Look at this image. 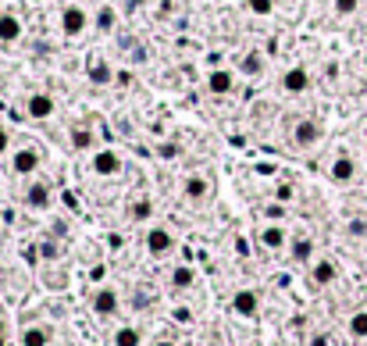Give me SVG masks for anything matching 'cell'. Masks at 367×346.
<instances>
[{"instance_id": "obj_30", "label": "cell", "mask_w": 367, "mask_h": 346, "mask_svg": "<svg viewBox=\"0 0 367 346\" xmlns=\"http://www.w3.org/2000/svg\"><path fill=\"white\" fill-rule=\"evenodd\" d=\"M247 8H250L253 14H264V18H268V14L275 11V4H271V0H247Z\"/></svg>"}, {"instance_id": "obj_36", "label": "cell", "mask_w": 367, "mask_h": 346, "mask_svg": "<svg viewBox=\"0 0 367 346\" xmlns=\"http://www.w3.org/2000/svg\"><path fill=\"white\" fill-rule=\"evenodd\" d=\"M0 346H8V329H0Z\"/></svg>"}, {"instance_id": "obj_19", "label": "cell", "mask_w": 367, "mask_h": 346, "mask_svg": "<svg viewBox=\"0 0 367 346\" xmlns=\"http://www.w3.org/2000/svg\"><path fill=\"white\" fill-rule=\"evenodd\" d=\"M111 346H143V332L136 325H118L111 336Z\"/></svg>"}, {"instance_id": "obj_29", "label": "cell", "mask_w": 367, "mask_h": 346, "mask_svg": "<svg viewBox=\"0 0 367 346\" xmlns=\"http://www.w3.org/2000/svg\"><path fill=\"white\" fill-rule=\"evenodd\" d=\"M357 11H360V0H335V14L339 18H350Z\"/></svg>"}, {"instance_id": "obj_10", "label": "cell", "mask_w": 367, "mask_h": 346, "mask_svg": "<svg viewBox=\"0 0 367 346\" xmlns=\"http://www.w3.org/2000/svg\"><path fill=\"white\" fill-rule=\"evenodd\" d=\"M182 196H186L189 203H203L211 196V179L203 175V172H189L186 182H182Z\"/></svg>"}, {"instance_id": "obj_1", "label": "cell", "mask_w": 367, "mask_h": 346, "mask_svg": "<svg viewBox=\"0 0 367 346\" xmlns=\"http://www.w3.org/2000/svg\"><path fill=\"white\" fill-rule=\"evenodd\" d=\"M39 165H43V147L32 143V139H25L22 147L11 150V172H14V175L32 179V175L39 172Z\"/></svg>"}, {"instance_id": "obj_18", "label": "cell", "mask_w": 367, "mask_h": 346, "mask_svg": "<svg viewBox=\"0 0 367 346\" xmlns=\"http://www.w3.org/2000/svg\"><path fill=\"white\" fill-rule=\"evenodd\" d=\"M289 257H293L296 264H311V261H314V239H311V236L289 239Z\"/></svg>"}, {"instance_id": "obj_8", "label": "cell", "mask_w": 367, "mask_h": 346, "mask_svg": "<svg viewBox=\"0 0 367 346\" xmlns=\"http://www.w3.org/2000/svg\"><path fill=\"white\" fill-rule=\"evenodd\" d=\"M282 90L289 93V96H303V93L311 90V72L303 68V65L285 68V72H282Z\"/></svg>"}, {"instance_id": "obj_31", "label": "cell", "mask_w": 367, "mask_h": 346, "mask_svg": "<svg viewBox=\"0 0 367 346\" xmlns=\"http://www.w3.org/2000/svg\"><path fill=\"white\" fill-rule=\"evenodd\" d=\"M157 154H160V157H182V147H178V143H160Z\"/></svg>"}, {"instance_id": "obj_6", "label": "cell", "mask_w": 367, "mask_h": 346, "mask_svg": "<svg viewBox=\"0 0 367 346\" xmlns=\"http://www.w3.org/2000/svg\"><path fill=\"white\" fill-rule=\"evenodd\" d=\"M90 307H93L96 318H114V314L121 311V296H118L114 286H100V289L93 293V300H90Z\"/></svg>"}, {"instance_id": "obj_4", "label": "cell", "mask_w": 367, "mask_h": 346, "mask_svg": "<svg viewBox=\"0 0 367 346\" xmlns=\"http://www.w3.org/2000/svg\"><path fill=\"white\" fill-rule=\"evenodd\" d=\"M143 247H147L150 257H168V254H175V232H168L165 225H154L143 236Z\"/></svg>"}, {"instance_id": "obj_25", "label": "cell", "mask_w": 367, "mask_h": 346, "mask_svg": "<svg viewBox=\"0 0 367 346\" xmlns=\"http://www.w3.org/2000/svg\"><path fill=\"white\" fill-rule=\"evenodd\" d=\"M72 147H75V150H90V147H93V132H90L86 125L72 129Z\"/></svg>"}, {"instance_id": "obj_27", "label": "cell", "mask_w": 367, "mask_h": 346, "mask_svg": "<svg viewBox=\"0 0 367 346\" xmlns=\"http://www.w3.org/2000/svg\"><path fill=\"white\" fill-rule=\"evenodd\" d=\"M346 236L364 239L367 236V218H350V221H346Z\"/></svg>"}, {"instance_id": "obj_23", "label": "cell", "mask_w": 367, "mask_h": 346, "mask_svg": "<svg viewBox=\"0 0 367 346\" xmlns=\"http://www.w3.org/2000/svg\"><path fill=\"white\" fill-rule=\"evenodd\" d=\"M129 218H132V221H150V218H154V200H150V196H136V200L129 203Z\"/></svg>"}, {"instance_id": "obj_21", "label": "cell", "mask_w": 367, "mask_h": 346, "mask_svg": "<svg viewBox=\"0 0 367 346\" xmlns=\"http://www.w3.org/2000/svg\"><path fill=\"white\" fill-rule=\"evenodd\" d=\"M86 79H90L93 86H107L111 79H114V72H111V65H107V61H93V65L86 68Z\"/></svg>"}, {"instance_id": "obj_26", "label": "cell", "mask_w": 367, "mask_h": 346, "mask_svg": "<svg viewBox=\"0 0 367 346\" xmlns=\"http://www.w3.org/2000/svg\"><path fill=\"white\" fill-rule=\"evenodd\" d=\"M96 29H100V32H111V29H114V8H111V4L100 8V14H96Z\"/></svg>"}, {"instance_id": "obj_20", "label": "cell", "mask_w": 367, "mask_h": 346, "mask_svg": "<svg viewBox=\"0 0 367 346\" xmlns=\"http://www.w3.org/2000/svg\"><path fill=\"white\" fill-rule=\"evenodd\" d=\"M264 68H268V61H264V54H260V50H250L247 57L239 61V72H242V75H250V79L264 75Z\"/></svg>"}, {"instance_id": "obj_13", "label": "cell", "mask_w": 367, "mask_h": 346, "mask_svg": "<svg viewBox=\"0 0 367 346\" xmlns=\"http://www.w3.org/2000/svg\"><path fill=\"white\" fill-rule=\"evenodd\" d=\"M93 172H96L100 179H114V175L121 172V157H118V150H111V147L96 150V154H93Z\"/></svg>"}, {"instance_id": "obj_17", "label": "cell", "mask_w": 367, "mask_h": 346, "mask_svg": "<svg viewBox=\"0 0 367 346\" xmlns=\"http://www.w3.org/2000/svg\"><path fill=\"white\" fill-rule=\"evenodd\" d=\"M235 90V75L229 72V68H214L211 75H207V93H214V96H229Z\"/></svg>"}, {"instance_id": "obj_28", "label": "cell", "mask_w": 367, "mask_h": 346, "mask_svg": "<svg viewBox=\"0 0 367 346\" xmlns=\"http://www.w3.org/2000/svg\"><path fill=\"white\" fill-rule=\"evenodd\" d=\"M171 321L175 325H193L196 318H193V311L186 307V303H178V307H171Z\"/></svg>"}, {"instance_id": "obj_38", "label": "cell", "mask_w": 367, "mask_h": 346, "mask_svg": "<svg viewBox=\"0 0 367 346\" xmlns=\"http://www.w3.org/2000/svg\"><path fill=\"white\" fill-rule=\"evenodd\" d=\"M364 147H367V136H364Z\"/></svg>"}, {"instance_id": "obj_9", "label": "cell", "mask_w": 367, "mask_h": 346, "mask_svg": "<svg viewBox=\"0 0 367 346\" xmlns=\"http://www.w3.org/2000/svg\"><path fill=\"white\" fill-rule=\"evenodd\" d=\"M328 179L335 182V186H350V182L357 179V161L350 154H335L332 165H328Z\"/></svg>"}, {"instance_id": "obj_37", "label": "cell", "mask_w": 367, "mask_h": 346, "mask_svg": "<svg viewBox=\"0 0 367 346\" xmlns=\"http://www.w3.org/2000/svg\"><path fill=\"white\" fill-rule=\"evenodd\" d=\"M364 68H367V50H364Z\"/></svg>"}, {"instance_id": "obj_11", "label": "cell", "mask_w": 367, "mask_h": 346, "mask_svg": "<svg viewBox=\"0 0 367 346\" xmlns=\"http://www.w3.org/2000/svg\"><path fill=\"white\" fill-rule=\"evenodd\" d=\"M22 18L14 11H0V47H14L18 39H22Z\"/></svg>"}, {"instance_id": "obj_2", "label": "cell", "mask_w": 367, "mask_h": 346, "mask_svg": "<svg viewBox=\"0 0 367 346\" xmlns=\"http://www.w3.org/2000/svg\"><path fill=\"white\" fill-rule=\"evenodd\" d=\"M321 136H324L321 118L300 114V118L293 121V147H296V150H314V147L321 143Z\"/></svg>"}, {"instance_id": "obj_32", "label": "cell", "mask_w": 367, "mask_h": 346, "mask_svg": "<svg viewBox=\"0 0 367 346\" xmlns=\"http://www.w3.org/2000/svg\"><path fill=\"white\" fill-rule=\"evenodd\" d=\"M293 193H296V190L289 186V182H278V190H275V196H278L282 203H285V200H293Z\"/></svg>"}, {"instance_id": "obj_35", "label": "cell", "mask_w": 367, "mask_h": 346, "mask_svg": "<svg viewBox=\"0 0 367 346\" xmlns=\"http://www.w3.org/2000/svg\"><path fill=\"white\" fill-rule=\"evenodd\" d=\"M150 346H178V343H175V339H168V336H160V339H154Z\"/></svg>"}, {"instance_id": "obj_22", "label": "cell", "mask_w": 367, "mask_h": 346, "mask_svg": "<svg viewBox=\"0 0 367 346\" xmlns=\"http://www.w3.org/2000/svg\"><path fill=\"white\" fill-rule=\"evenodd\" d=\"M22 346H50V332L43 325H25L22 329Z\"/></svg>"}, {"instance_id": "obj_7", "label": "cell", "mask_w": 367, "mask_h": 346, "mask_svg": "<svg viewBox=\"0 0 367 346\" xmlns=\"http://www.w3.org/2000/svg\"><path fill=\"white\" fill-rule=\"evenodd\" d=\"M229 307H232V314H239V318H257L260 314V293L257 289H235L232 293V300H229Z\"/></svg>"}, {"instance_id": "obj_33", "label": "cell", "mask_w": 367, "mask_h": 346, "mask_svg": "<svg viewBox=\"0 0 367 346\" xmlns=\"http://www.w3.org/2000/svg\"><path fill=\"white\" fill-rule=\"evenodd\" d=\"M8 150H11V132H8L4 125H0V157H4Z\"/></svg>"}, {"instance_id": "obj_14", "label": "cell", "mask_w": 367, "mask_h": 346, "mask_svg": "<svg viewBox=\"0 0 367 346\" xmlns=\"http://www.w3.org/2000/svg\"><path fill=\"white\" fill-rule=\"evenodd\" d=\"M339 278V268H335V261L332 257H317L311 261V282L321 289V286H332V282Z\"/></svg>"}, {"instance_id": "obj_12", "label": "cell", "mask_w": 367, "mask_h": 346, "mask_svg": "<svg viewBox=\"0 0 367 346\" xmlns=\"http://www.w3.org/2000/svg\"><path fill=\"white\" fill-rule=\"evenodd\" d=\"M257 239H260L264 250H282V247H289V229L278 225V221H271V225H260Z\"/></svg>"}, {"instance_id": "obj_5", "label": "cell", "mask_w": 367, "mask_h": 346, "mask_svg": "<svg viewBox=\"0 0 367 346\" xmlns=\"http://www.w3.org/2000/svg\"><path fill=\"white\" fill-rule=\"evenodd\" d=\"M86 29H90L86 8H78V4H65V8H61V32H65V36H83Z\"/></svg>"}, {"instance_id": "obj_24", "label": "cell", "mask_w": 367, "mask_h": 346, "mask_svg": "<svg viewBox=\"0 0 367 346\" xmlns=\"http://www.w3.org/2000/svg\"><path fill=\"white\" fill-rule=\"evenodd\" d=\"M346 329H350L353 339H367V311H353L350 321H346Z\"/></svg>"}, {"instance_id": "obj_15", "label": "cell", "mask_w": 367, "mask_h": 346, "mask_svg": "<svg viewBox=\"0 0 367 346\" xmlns=\"http://www.w3.org/2000/svg\"><path fill=\"white\" fill-rule=\"evenodd\" d=\"M168 286H171V293L193 289L196 286V268H193V264H175V268L168 272Z\"/></svg>"}, {"instance_id": "obj_34", "label": "cell", "mask_w": 367, "mask_h": 346, "mask_svg": "<svg viewBox=\"0 0 367 346\" xmlns=\"http://www.w3.org/2000/svg\"><path fill=\"white\" fill-rule=\"evenodd\" d=\"M311 346H332V336L328 332H317V336H311Z\"/></svg>"}, {"instance_id": "obj_3", "label": "cell", "mask_w": 367, "mask_h": 346, "mask_svg": "<svg viewBox=\"0 0 367 346\" xmlns=\"http://www.w3.org/2000/svg\"><path fill=\"white\" fill-rule=\"evenodd\" d=\"M22 203L29 211H47L50 203H54V190H50V182L47 179H29L25 182V190H22Z\"/></svg>"}, {"instance_id": "obj_16", "label": "cell", "mask_w": 367, "mask_h": 346, "mask_svg": "<svg viewBox=\"0 0 367 346\" xmlns=\"http://www.w3.org/2000/svg\"><path fill=\"white\" fill-rule=\"evenodd\" d=\"M54 96L50 93H32L29 100H25V114L29 118H36V121H47V118H54Z\"/></svg>"}]
</instances>
